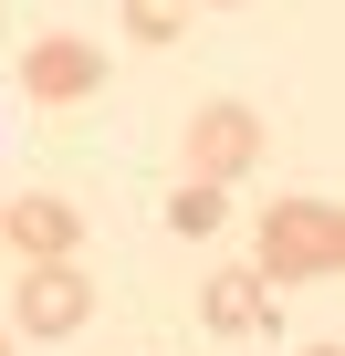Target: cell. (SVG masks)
Here are the masks:
<instances>
[{"label": "cell", "instance_id": "cell-1", "mask_svg": "<svg viewBox=\"0 0 345 356\" xmlns=\"http://www.w3.org/2000/svg\"><path fill=\"white\" fill-rule=\"evenodd\" d=\"M251 273L262 283H335L345 273V210L335 200H272L251 220Z\"/></svg>", "mask_w": 345, "mask_h": 356}, {"label": "cell", "instance_id": "cell-2", "mask_svg": "<svg viewBox=\"0 0 345 356\" xmlns=\"http://www.w3.org/2000/svg\"><path fill=\"white\" fill-rule=\"evenodd\" d=\"M262 168V115L251 105H199L189 115V178H210V189H230V178Z\"/></svg>", "mask_w": 345, "mask_h": 356}, {"label": "cell", "instance_id": "cell-3", "mask_svg": "<svg viewBox=\"0 0 345 356\" xmlns=\"http://www.w3.org/2000/svg\"><path fill=\"white\" fill-rule=\"evenodd\" d=\"M84 314H94V273L84 262H22V293H11L22 335H74Z\"/></svg>", "mask_w": 345, "mask_h": 356}, {"label": "cell", "instance_id": "cell-4", "mask_svg": "<svg viewBox=\"0 0 345 356\" xmlns=\"http://www.w3.org/2000/svg\"><path fill=\"white\" fill-rule=\"evenodd\" d=\"M199 314H210V335H251V346H272L283 335V304H272V283L241 262V273H210L199 283Z\"/></svg>", "mask_w": 345, "mask_h": 356}, {"label": "cell", "instance_id": "cell-5", "mask_svg": "<svg viewBox=\"0 0 345 356\" xmlns=\"http://www.w3.org/2000/svg\"><path fill=\"white\" fill-rule=\"evenodd\" d=\"M0 241H11L22 262H74V252H84V220H74V200L32 189V200H11V210H0Z\"/></svg>", "mask_w": 345, "mask_h": 356}, {"label": "cell", "instance_id": "cell-6", "mask_svg": "<svg viewBox=\"0 0 345 356\" xmlns=\"http://www.w3.org/2000/svg\"><path fill=\"white\" fill-rule=\"evenodd\" d=\"M22 95L84 105V95H105V53H94V42H32V53H22Z\"/></svg>", "mask_w": 345, "mask_h": 356}, {"label": "cell", "instance_id": "cell-7", "mask_svg": "<svg viewBox=\"0 0 345 356\" xmlns=\"http://www.w3.org/2000/svg\"><path fill=\"white\" fill-rule=\"evenodd\" d=\"M220 220H230V189H210V178H189V189L167 200V231H189V241H210Z\"/></svg>", "mask_w": 345, "mask_h": 356}, {"label": "cell", "instance_id": "cell-8", "mask_svg": "<svg viewBox=\"0 0 345 356\" xmlns=\"http://www.w3.org/2000/svg\"><path fill=\"white\" fill-rule=\"evenodd\" d=\"M126 32L136 42H178L189 32V0H126Z\"/></svg>", "mask_w": 345, "mask_h": 356}, {"label": "cell", "instance_id": "cell-9", "mask_svg": "<svg viewBox=\"0 0 345 356\" xmlns=\"http://www.w3.org/2000/svg\"><path fill=\"white\" fill-rule=\"evenodd\" d=\"M0 356H22V346H11V335H0Z\"/></svg>", "mask_w": 345, "mask_h": 356}, {"label": "cell", "instance_id": "cell-10", "mask_svg": "<svg viewBox=\"0 0 345 356\" xmlns=\"http://www.w3.org/2000/svg\"><path fill=\"white\" fill-rule=\"evenodd\" d=\"M303 356H335V346H303Z\"/></svg>", "mask_w": 345, "mask_h": 356}, {"label": "cell", "instance_id": "cell-11", "mask_svg": "<svg viewBox=\"0 0 345 356\" xmlns=\"http://www.w3.org/2000/svg\"><path fill=\"white\" fill-rule=\"evenodd\" d=\"M220 11H230V0H220Z\"/></svg>", "mask_w": 345, "mask_h": 356}]
</instances>
